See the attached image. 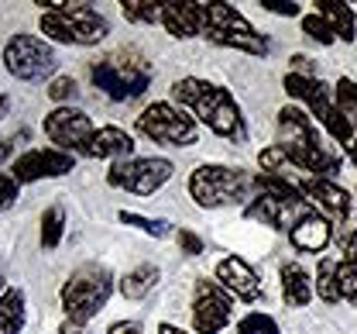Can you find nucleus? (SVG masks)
Here are the masks:
<instances>
[{"instance_id":"1","label":"nucleus","mask_w":357,"mask_h":334,"mask_svg":"<svg viewBox=\"0 0 357 334\" xmlns=\"http://www.w3.org/2000/svg\"><path fill=\"white\" fill-rule=\"evenodd\" d=\"M172 96L182 107H189L213 135H220V138H237L241 135V107L223 87H213V83L196 80V76H185L172 87Z\"/></svg>"},{"instance_id":"2","label":"nucleus","mask_w":357,"mask_h":334,"mask_svg":"<svg viewBox=\"0 0 357 334\" xmlns=\"http://www.w3.org/2000/svg\"><path fill=\"white\" fill-rule=\"evenodd\" d=\"M48 7L42 14V35L62 45H96L107 38L110 24L103 14H96L89 3H62V0H38Z\"/></svg>"},{"instance_id":"3","label":"nucleus","mask_w":357,"mask_h":334,"mask_svg":"<svg viewBox=\"0 0 357 334\" xmlns=\"http://www.w3.org/2000/svg\"><path fill=\"white\" fill-rule=\"evenodd\" d=\"M96 90L110 96V100H134L151 87V66L144 55H137L134 48H121V52H110L103 59L93 62L89 69Z\"/></svg>"},{"instance_id":"4","label":"nucleus","mask_w":357,"mask_h":334,"mask_svg":"<svg viewBox=\"0 0 357 334\" xmlns=\"http://www.w3.org/2000/svg\"><path fill=\"white\" fill-rule=\"evenodd\" d=\"M255 190V176H248L244 169H230V166H199L189 176V193L199 207H227V203H244Z\"/></svg>"},{"instance_id":"5","label":"nucleus","mask_w":357,"mask_h":334,"mask_svg":"<svg viewBox=\"0 0 357 334\" xmlns=\"http://www.w3.org/2000/svg\"><path fill=\"white\" fill-rule=\"evenodd\" d=\"M110 286H114V279H110V273L103 266H83V269H76L69 276V283L62 286L66 321L86 328V321H93L103 310V303L110 296Z\"/></svg>"},{"instance_id":"6","label":"nucleus","mask_w":357,"mask_h":334,"mask_svg":"<svg viewBox=\"0 0 357 334\" xmlns=\"http://www.w3.org/2000/svg\"><path fill=\"white\" fill-rule=\"evenodd\" d=\"M137 131H141L144 138H151V142L172 145V148L196 145V138H199L196 121L185 117L172 103H151V107H144L141 117H137Z\"/></svg>"},{"instance_id":"7","label":"nucleus","mask_w":357,"mask_h":334,"mask_svg":"<svg viewBox=\"0 0 357 334\" xmlns=\"http://www.w3.org/2000/svg\"><path fill=\"white\" fill-rule=\"evenodd\" d=\"M172 180V162L169 159H124L114 162L107 173V183L117 190L137 193V196H151Z\"/></svg>"},{"instance_id":"8","label":"nucleus","mask_w":357,"mask_h":334,"mask_svg":"<svg viewBox=\"0 0 357 334\" xmlns=\"http://www.w3.org/2000/svg\"><path fill=\"white\" fill-rule=\"evenodd\" d=\"M3 62L7 73L17 80H42L55 69V52L38 35H14L3 45Z\"/></svg>"},{"instance_id":"9","label":"nucleus","mask_w":357,"mask_h":334,"mask_svg":"<svg viewBox=\"0 0 357 334\" xmlns=\"http://www.w3.org/2000/svg\"><path fill=\"white\" fill-rule=\"evenodd\" d=\"M278 131H282V142L278 145L289 152V162L299 166V169H306L310 159L323 148L316 128H312V121L299 107H282V110H278Z\"/></svg>"},{"instance_id":"10","label":"nucleus","mask_w":357,"mask_h":334,"mask_svg":"<svg viewBox=\"0 0 357 334\" xmlns=\"http://www.w3.org/2000/svg\"><path fill=\"white\" fill-rule=\"evenodd\" d=\"M45 135L59 145V152H83L89 155V142H93V121L86 110L79 107H59L45 117Z\"/></svg>"},{"instance_id":"11","label":"nucleus","mask_w":357,"mask_h":334,"mask_svg":"<svg viewBox=\"0 0 357 334\" xmlns=\"http://www.w3.org/2000/svg\"><path fill=\"white\" fill-rule=\"evenodd\" d=\"M234 296L220 283H196V303H192V328L196 334H220L230 324Z\"/></svg>"},{"instance_id":"12","label":"nucleus","mask_w":357,"mask_h":334,"mask_svg":"<svg viewBox=\"0 0 357 334\" xmlns=\"http://www.w3.org/2000/svg\"><path fill=\"white\" fill-rule=\"evenodd\" d=\"M76 159L69 152H59V148H31L24 155L14 159L10 166V176L17 183H35V180H52V176H66L73 173Z\"/></svg>"},{"instance_id":"13","label":"nucleus","mask_w":357,"mask_h":334,"mask_svg":"<svg viewBox=\"0 0 357 334\" xmlns=\"http://www.w3.org/2000/svg\"><path fill=\"white\" fill-rule=\"evenodd\" d=\"M306 103L312 107V114L319 117V124L330 131V138H333V142H337V145H347V148L354 145V138H357V135H354V124H351V121L344 117V110H340V107L330 100L326 87H323L319 80H312V90H310V96H306Z\"/></svg>"},{"instance_id":"14","label":"nucleus","mask_w":357,"mask_h":334,"mask_svg":"<svg viewBox=\"0 0 357 334\" xmlns=\"http://www.w3.org/2000/svg\"><path fill=\"white\" fill-rule=\"evenodd\" d=\"M217 279H220V286L234 296V300H244V303H255L258 296H261V283H258V276H255V269L244 262V259H237V255H230V259H223L220 266H217Z\"/></svg>"},{"instance_id":"15","label":"nucleus","mask_w":357,"mask_h":334,"mask_svg":"<svg viewBox=\"0 0 357 334\" xmlns=\"http://www.w3.org/2000/svg\"><path fill=\"white\" fill-rule=\"evenodd\" d=\"M162 24L172 38H192L206 31V17H203V3L192 0H169L162 7Z\"/></svg>"},{"instance_id":"16","label":"nucleus","mask_w":357,"mask_h":334,"mask_svg":"<svg viewBox=\"0 0 357 334\" xmlns=\"http://www.w3.org/2000/svg\"><path fill=\"white\" fill-rule=\"evenodd\" d=\"M299 190H303V196H310V203H319L333 221H347V214H351V196H347L344 187H337V183H330V180L306 176V180H299Z\"/></svg>"},{"instance_id":"17","label":"nucleus","mask_w":357,"mask_h":334,"mask_svg":"<svg viewBox=\"0 0 357 334\" xmlns=\"http://www.w3.org/2000/svg\"><path fill=\"white\" fill-rule=\"evenodd\" d=\"M299 210H306V203H285V200L261 196V193L248 203V217H258V221H265V224L278 228V231H292L296 221L306 217V214H299Z\"/></svg>"},{"instance_id":"18","label":"nucleus","mask_w":357,"mask_h":334,"mask_svg":"<svg viewBox=\"0 0 357 334\" xmlns=\"http://www.w3.org/2000/svg\"><path fill=\"white\" fill-rule=\"evenodd\" d=\"M131 152H134V138L124 128H117V124L96 128V135L89 142V155L93 159H117V162H124V159H134Z\"/></svg>"},{"instance_id":"19","label":"nucleus","mask_w":357,"mask_h":334,"mask_svg":"<svg viewBox=\"0 0 357 334\" xmlns=\"http://www.w3.org/2000/svg\"><path fill=\"white\" fill-rule=\"evenodd\" d=\"M289 238H292V245L299 252H312L316 255V252H323L330 245V221L319 217V214H306V217L296 221V228L289 231Z\"/></svg>"},{"instance_id":"20","label":"nucleus","mask_w":357,"mask_h":334,"mask_svg":"<svg viewBox=\"0 0 357 334\" xmlns=\"http://www.w3.org/2000/svg\"><path fill=\"white\" fill-rule=\"evenodd\" d=\"M203 17H206V31H223V35H248V31H255L251 21H248L237 7L220 3V0L203 3ZM206 31H203V35H206Z\"/></svg>"},{"instance_id":"21","label":"nucleus","mask_w":357,"mask_h":334,"mask_svg":"<svg viewBox=\"0 0 357 334\" xmlns=\"http://www.w3.org/2000/svg\"><path fill=\"white\" fill-rule=\"evenodd\" d=\"M312 293H316V286H312L310 273L299 262H285L282 266V296H285V303L289 307H306L312 300Z\"/></svg>"},{"instance_id":"22","label":"nucleus","mask_w":357,"mask_h":334,"mask_svg":"<svg viewBox=\"0 0 357 334\" xmlns=\"http://www.w3.org/2000/svg\"><path fill=\"white\" fill-rule=\"evenodd\" d=\"M316 14L333 28V35L337 38H344V42H354L357 38V21H354V10L347 7V3H340V0H316Z\"/></svg>"},{"instance_id":"23","label":"nucleus","mask_w":357,"mask_h":334,"mask_svg":"<svg viewBox=\"0 0 357 334\" xmlns=\"http://www.w3.org/2000/svg\"><path fill=\"white\" fill-rule=\"evenodd\" d=\"M158 279H162L158 266H137V269H131V273L121 279V293H124L128 300H144L151 289L158 286Z\"/></svg>"},{"instance_id":"24","label":"nucleus","mask_w":357,"mask_h":334,"mask_svg":"<svg viewBox=\"0 0 357 334\" xmlns=\"http://www.w3.org/2000/svg\"><path fill=\"white\" fill-rule=\"evenodd\" d=\"M24 328V293L7 289L0 296V334H21Z\"/></svg>"},{"instance_id":"25","label":"nucleus","mask_w":357,"mask_h":334,"mask_svg":"<svg viewBox=\"0 0 357 334\" xmlns=\"http://www.w3.org/2000/svg\"><path fill=\"white\" fill-rule=\"evenodd\" d=\"M210 42L217 45H227V48H241L248 55H268V42L258 35V31H248V35H223V31H206Z\"/></svg>"},{"instance_id":"26","label":"nucleus","mask_w":357,"mask_h":334,"mask_svg":"<svg viewBox=\"0 0 357 334\" xmlns=\"http://www.w3.org/2000/svg\"><path fill=\"white\" fill-rule=\"evenodd\" d=\"M337 266H340V262H330V259H323V262H319V273H316V296H319L323 303H337V300H340Z\"/></svg>"},{"instance_id":"27","label":"nucleus","mask_w":357,"mask_h":334,"mask_svg":"<svg viewBox=\"0 0 357 334\" xmlns=\"http://www.w3.org/2000/svg\"><path fill=\"white\" fill-rule=\"evenodd\" d=\"M66 235V210L55 203L42 214V248H55Z\"/></svg>"},{"instance_id":"28","label":"nucleus","mask_w":357,"mask_h":334,"mask_svg":"<svg viewBox=\"0 0 357 334\" xmlns=\"http://www.w3.org/2000/svg\"><path fill=\"white\" fill-rule=\"evenodd\" d=\"M162 7H165V3H158V0H124V3H121L124 17H128V21H137V24H155V21H162Z\"/></svg>"},{"instance_id":"29","label":"nucleus","mask_w":357,"mask_h":334,"mask_svg":"<svg viewBox=\"0 0 357 334\" xmlns=\"http://www.w3.org/2000/svg\"><path fill=\"white\" fill-rule=\"evenodd\" d=\"M121 221L124 224H134V228H141L144 235H155V238H165L169 235V221H162V217H141V214H124L121 210Z\"/></svg>"},{"instance_id":"30","label":"nucleus","mask_w":357,"mask_h":334,"mask_svg":"<svg viewBox=\"0 0 357 334\" xmlns=\"http://www.w3.org/2000/svg\"><path fill=\"white\" fill-rule=\"evenodd\" d=\"M337 107H340L344 117L354 124L357 121V83L354 80H340V83H337Z\"/></svg>"},{"instance_id":"31","label":"nucleus","mask_w":357,"mask_h":334,"mask_svg":"<svg viewBox=\"0 0 357 334\" xmlns=\"http://www.w3.org/2000/svg\"><path fill=\"white\" fill-rule=\"evenodd\" d=\"M303 31L310 35L312 42H319V45H333V42H337L333 28H330L319 14H306V17H303Z\"/></svg>"},{"instance_id":"32","label":"nucleus","mask_w":357,"mask_h":334,"mask_svg":"<svg viewBox=\"0 0 357 334\" xmlns=\"http://www.w3.org/2000/svg\"><path fill=\"white\" fill-rule=\"evenodd\" d=\"M337 279H340V296L357 303V262H347V259H344V262L337 266Z\"/></svg>"},{"instance_id":"33","label":"nucleus","mask_w":357,"mask_h":334,"mask_svg":"<svg viewBox=\"0 0 357 334\" xmlns=\"http://www.w3.org/2000/svg\"><path fill=\"white\" fill-rule=\"evenodd\" d=\"M237 334H282V331H278V324L268 314H248L237 324Z\"/></svg>"},{"instance_id":"34","label":"nucleus","mask_w":357,"mask_h":334,"mask_svg":"<svg viewBox=\"0 0 357 334\" xmlns=\"http://www.w3.org/2000/svg\"><path fill=\"white\" fill-rule=\"evenodd\" d=\"M76 94H79V87H76L73 76H55V80L48 83V96H52L55 103H69V100H76Z\"/></svg>"},{"instance_id":"35","label":"nucleus","mask_w":357,"mask_h":334,"mask_svg":"<svg viewBox=\"0 0 357 334\" xmlns=\"http://www.w3.org/2000/svg\"><path fill=\"white\" fill-rule=\"evenodd\" d=\"M258 162H261L265 173H278L282 166H289V152H285L282 145H271V148H265V152L258 155Z\"/></svg>"},{"instance_id":"36","label":"nucleus","mask_w":357,"mask_h":334,"mask_svg":"<svg viewBox=\"0 0 357 334\" xmlns=\"http://www.w3.org/2000/svg\"><path fill=\"white\" fill-rule=\"evenodd\" d=\"M312 90V80L299 76V73H285V94L296 96V100H306Z\"/></svg>"},{"instance_id":"37","label":"nucleus","mask_w":357,"mask_h":334,"mask_svg":"<svg viewBox=\"0 0 357 334\" xmlns=\"http://www.w3.org/2000/svg\"><path fill=\"white\" fill-rule=\"evenodd\" d=\"M17 180L10 176V173H0V210H7V207H14L17 203Z\"/></svg>"},{"instance_id":"38","label":"nucleus","mask_w":357,"mask_h":334,"mask_svg":"<svg viewBox=\"0 0 357 334\" xmlns=\"http://www.w3.org/2000/svg\"><path fill=\"white\" fill-rule=\"evenodd\" d=\"M261 7L271 10V14H278V17H296L299 14V3L296 0H261Z\"/></svg>"},{"instance_id":"39","label":"nucleus","mask_w":357,"mask_h":334,"mask_svg":"<svg viewBox=\"0 0 357 334\" xmlns=\"http://www.w3.org/2000/svg\"><path fill=\"white\" fill-rule=\"evenodd\" d=\"M178 245H182L185 255H203V241L196 238L192 231H185V228H178Z\"/></svg>"},{"instance_id":"40","label":"nucleus","mask_w":357,"mask_h":334,"mask_svg":"<svg viewBox=\"0 0 357 334\" xmlns=\"http://www.w3.org/2000/svg\"><path fill=\"white\" fill-rule=\"evenodd\" d=\"M292 66H296V73H299V76L312 80V62L306 59V55H296V59H292Z\"/></svg>"},{"instance_id":"41","label":"nucleus","mask_w":357,"mask_h":334,"mask_svg":"<svg viewBox=\"0 0 357 334\" xmlns=\"http://www.w3.org/2000/svg\"><path fill=\"white\" fill-rule=\"evenodd\" d=\"M110 334H144L141 331V324H134V321H121V324H114Z\"/></svg>"},{"instance_id":"42","label":"nucleus","mask_w":357,"mask_h":334,"mask_svg":"<svg viewBox=\"0 0 357 334\" xmlns=\"http://www.w3.org/2000/svg\"><path fill=\"white\" fill-rule=\"evenodd\" d=\"M344 252H347V262H357V231H351V235H347V241H344Z\"/></svg>"},{"instance_id":"43","label":"nucleus","mask_w":357,"mask_h":334,"mask_svg":"<svg viewBox=\"0 0 357 334\" xmlns=\"http://www.w3.org/2000/svg\"><path fill=\"white\" fill-rule=\"evenodd\" d=\"M59 334H89L83 324H73V321H66L62 328H59Z\"/></svg>"},{"instance_id":"44","label":"nucleus","mask_w":357,"mask_h":334,"mask_svg":"<svg viewBox=\"0 0 357 334\" xmlns=\"http://www.w3.org/2000/svg\"><path fill=\"white\" fill-rule=\"evenodd\" d=\"M10 152H14V145H10V142H0V162H3Z\"/></svg>"},{"instance_id":"45","label":"nucleus","mask_w":357,"mask_h":334,"mask_svg":"<svg viewBox=\"0 0 357 334\" xmlns=\"http://www.w3.org/2000/svg\"><path fill=\"white\" fill-rule=\"evenodd\" d=\"M158 334H185V331H182V328H172V324H162Z\"/></svg>"},{"instance_id":"46","label":"nucleus","mask_w":357,"mask_h":334,"mask_svg":"<svg viewBox=\"0 0 357 334\" xmlns=\"http://www.w3.org/2000/svg\"><path fill=\"white\" fill-rule=\"evenodd\" d=\"M3 110H7V96L0 94V117H3Z\"/></svg>"},{"instance_id":"47","label":"nucleus","mask_w":357,"mask_h":334,"mask_svg":"<svg viewBox=\"0 0 357 334\" xmlns=\"http://www.w3.org/2000/svg\"><path fill=\"white\" fill-rule=\"evenodd\" d=\"M351 159L357 162V138H354V145H351Z\"/></svg>"},{"instance_id":"48","label":"nucleus","mask_w":357,"mask_h":334,"mask_svg":"<svg viewBox=\"0 0 357 334\" xmlns=\"http://www.w3.org/2000/svg\"><path fill=\"white\" fill-rule=\"evenodd\" d=\"M3 293H7V286H3V276H0V296H3Z\"/></svg>"}]
</instances>
